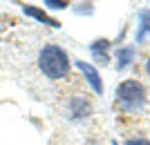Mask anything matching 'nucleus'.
I'll return each mask as SVG.
<instances>
[{"label":"nucleus","instance_id":"obj_9","mask_svg":"<svg viewBox=\"0 0 150 145\" xmlns=\"http://www.w3.org/2000/svg\"><path fill=\"white\" fill-rule=\"evenodd\" d=\"M47 7H52V9H63V7H67L65 2H47Z\"/></svg>","mask_w":150,"mask_h":145},{"label":"nucleus","instance_id":"obj_6","mask_svg":"<svg viewBox=\"0 0 150 145\" xmlns=\"http://www.w3.org/2000/svg\"><path fill=\"white\" fill-rule=\"evenodd\" d=\"M105 47H108V40H99V43L92 45V51L96 54V56H101V60H108L105 56Z\"/></svg>","mask_w":150,"mask_h":145},{"label":"nucleus","instance_id":"obj_10","mask_svg":"<svg viewBox=\"0 0 150 145\" xmlns=\"http://www.w3.org/2000/svg\"><path fill=\"white\" fill-rule=\"evenodd\" d=\"M146 69H148V74H150V60H148V65H146Z\"/></svg>","mask_w":150,"mask_h":145},{"label":"nucleus","instance_id":"obj_4","mask_svg":"<svg viewBox=\"0 0 150 145\" xmlns=\"http://www.w3.org/2000/svg\"><path fill=\"white\" fill-rule=\"evenodd\" d=\"M25 13H29V16H34V18H38L40 22H45V25H50V27H61L58 25V20L50 18L45 11H40V9H36L34 5H25Z\"/></svg>","mask_w":150,"mask_h":145},{"label":"nucleus","instance_id":"obj_3","mask_svg":"<svg viewBox=\"0 0 150 145\" xmlns=\"http://www.w3.org/2000/svg\"><path fill=\"white\" fill-rule=\"evenodd\" d=\"M76 67L85 74V78H88V83L92 85V89L96 92V94H103V83H101V76H99V71L94 69L92 65H88V63H83V60H79L76 63Z\"/></svg>","mask_w":150,"mask_h":145},{"label":"nucleus","instance_id":"obj_1","mask_svg":"<svg viewBox=\"0 0 150 145\" xmlns=\"http://www.w3.org/2000/svg\"><path fill=\"white\" fill-rule=\"evenodd\" d=\"M38 67H40V71H43L47 78L58 81V78H63L69 69L67 54H65L61 47H56V45H47V47H43L40 54H38Z\"/></svg>","mask_w":150,"mask_h":145},{"label":"nucleus","instance_id":"obj_11","mask_svg":"<svg viewBox=\"0 0 150 145\" xmlns=\"http://www.w3.org/2000/svg\"><path fill=\"white\" fill-rule=\"evenodd\" d=\"M114 145H117V143H114Z\"/></svg>","mask_w":150,"mask_h":145},{"label":"nucleus","instance_id":"obj_5","mask_svg":"<svg viewBox=\"0 0 150 145\" xmlns=\"http://www.w3.org/2000/svg\"><path fill=\"white\" fill-rule=\"evenodd\" d=\"M141 25H139V32H137V43H141V40H146V36L150 34V11H141Z\"/></svg>","mask_w":150,"mask_h":145},{"label":"nucleus","instance_id":"obj_7","mask_svg":"<svg viewBox=\"0 0 150 145\" xmlns=\"http://www.w3.org/2000/svg\"><path fill=\"white\" fill-rule=\"evenodd\" d=\"M119 58H121V63H119V69H123L125 65L130 63V58H132V49H123L119 54Z\"/></svg>","mask_w":150,"mask_h":145},{"label":"nucleus","instance_id":"obj_8","mask_svg":"<svg viewBox=\"0 0 150 145\" xmlns=\"http://www.w3.org/2000/svg\"><path fill=\"white\" fill-rule=\"evenodd\" d=\"M128 145H150V141H146V139H132V141H128Z\"/></svg>","mask_w":150,"mask_h":145},{"label":"nucleus","instance_id":"obj_2","mask_svg":"<svg viewBox=\"0 0 150 145\" xmlns=\"http://www.w3.org/2000/svg\"><path fill=\"white\" fill-rule=\"evenodd\" d=\"M117 98H119L123 109L137 112V109L144 107V103H146V89H144V85L137 83V81H125V83H121L119 89H117Z\"/></svg>","mask_w":150,"mask_h":145}]
</instances>
